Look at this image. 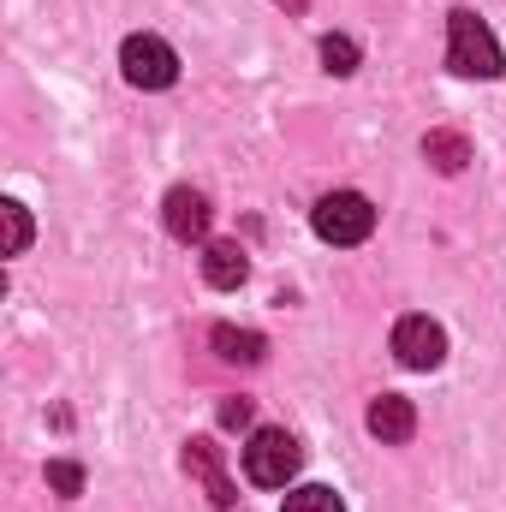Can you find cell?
Returning a JSON list of instances; mask_svg holds the SVG:
<instances>
[{
	"instance_id": "1",
	"label": "cell",
	"mask_w": 506,
	"mask_h": 512,
	"mask_svg": "<svg viewBox=\"0 0 506 512\" xmlns=\"http://www.w3.org/2000/svg\"><path fill=\"white\" fill-rule=\"evenodd\" d=\"M447 66L459 78H501V42L477 12H447Z\"/></svg>"
},
{
	"instance_id": "2",
	"label": "cell",
	"mask_w": 506,
	"mask_h": 512,
	"mask_svg": "<svg viewBox=\"0 0 506 512\" xmlns=\"http://www.w3.org/2000/svg\"><path fill=\"white\" fill-rule=\"evenodd\" d=\"M310 227H316L322 245H364L376 233V203L364 191H328L310 209Z\"/></svg>"
},
{
	"instance_id": "3",
	"label": "cell",
	"mask_w": 506,
	"mask_h": 512,
	"mask_svg": "<svg viewBox=\"0 0 506 512\" xmlns=\"http://www.w3.org/2000/svg\"><path fill=\"white\" fill-rule=\"evenodd\" d=\"M298 465H304V447L286 429H256L251 441H245V477H251L256 489H286L298 477Z\"/></svg>"
},
{
	"instance_id": "4",
	"label": "cell",
	"mask_w": 506,
	"mask_h": 512,
	"mask_svg": "<svg viewBox=\"0 0 506 512\" xmlns=\"http://www.w3.org/2000/svg\"><path fill=\"white\" fill-rule=\"evenodd\" d=\"M120 72H126V84H137V90H167L179 78V54L161 36H126Z\"/></svg>"
},
{
	"instance_id": "5",
	"label": "cell",
	"mask_w": 506,
	"mask_h": 512,
	"mask_svg": "<svg viewBox=\"0 0 506 512\" xmlns=\"http://www.w3.org/2000/svg\"><path fill=\"white\" fill-rule=\"evenodd\" d=\"M393 358L405 370H441L447 358V328L429 322V316H399L393 322Z\"/></svg>"
},
{
	"instance_id": "6",
	"label": "cell",
	"mask_w": 506,
	"mask_h": 512,
	"mask_svg": "<svg viewBox=\"0 0 506 512\" xmlns=\"http://www.w3.org/2000/svg\"><path fill=\"white\" fill-rule=\"evenodd\" d=\"M161 221H167V233L179 245H203L209 239V197L191 191V185H173L167 203H161Z\"/></svg>"
},
{
	"instance_id": "7",
	"label": "cell",
	"mask_w": 506,
	"mask_h": 512,
	"mask_svg": "<svg viewBox=\"0 0 506 512\" xmlns=\"http://www.w3.org/2000/svg\"><path fill=\"white\" fill-rule=\"evenodd\" d=\"M185 471L209 489V501H215V507H233V501H239V489H233V483H227V471H221V447H215V441H203V435H197V441L185 447Z\"/></svg>"
},
{
	"instance_id": "8",
	"label": "cell",
	"mask_w": 506,
	"mask_h": 512,
	"mask_svg": "<svg viewBox=\"0 0 506 512\" xmlns=\"http://www.w3.org/2000/svg\"><path fill=\"white\" fill-rule=\"evenodd\" d=\"M370 435H376L381 447H405V441L417 435V411H411V399L381 393L376 405H370Z\"/></svg>"
},
{
	"instance_id": "9",
	"label": "cell",
	"mask_w": 506,
	"mask_h": 512,
	"mask_svg": "<svg viewBox=\"0 0 506 512\" xmlns=\"http://www.w3.org/2000/svg\"><path fill=\"white\" fill-rule=\"evenodd\" d=\"M245 274H251V262H245V251H239L233 239H215V245L203 251V280H209V286L233 292V286H245Z\"/></svg>"
},
{
	"instance_id": "10",
	"label": "cell",
	"mask_w": 506,
	"mask_h": 512,
	"mask_svg": "<svg viewBox=\"0 0 506 512\" xmlns=\"http://www.w3.org/2000/svg\"><path fill=\"white\" fill-rule=\"evenodd\" d=\"M423 161H429L435 173H465L471 143H465L459 131H429V137H423Z\"/></svg>"
},
{
	"instance_id": "11",
	"label": "cell",
	"mask_w": 506,
	"mask_h": 512,
	"mask_svg": "<svg viewBox=\"0 0 506 512\" xmlns=\"http://www.w3.org/2000/svg\"><path fill=\"white\" fill-rule=\"evenodd\" d=\"M215 352H221L227 364H262L268 340H262L256 328H215Z\"/></svg>"
},
{
	"instance_id": "12",
	"label": "cell",
	"mask_w": 506,
	"mask_h": 512,
	"mask_svg": "<svg viewBox=\"0 0 506 512\" xmlns=\"http://www.w3.org/2000/svg\"><path fill=\"white\" fill-rule=\"evenodd\" d=\"M280 512H346V501L328 483H304V489H286V507Z\"/></svg>"
},
{
	"instance_id": "13",
	"label": "cell",
	"mask_w": 506,
	"mask_h": 512,
	"mask_svg": "<svg viewBox=\"0 0 506 512\" xmlns=\"http://www.w3.org/2000/svg\"><path fill=\"white\" fill-rule=\"evenodd\" d=\"M322 66H328L334 78H352V72H358V42H352V36H322Z\"/></svg>"
},
{
	"instance_id": "14",
	"label": "cell",
	"mask_w": 506,
	"mask_h": 512,
	"mask_svg": "<svg viewBox=\"0 0 506 512\" xmlns=\"http://www.w3.org/2000/svg\"><path fill=\"white\" fill-rule=\"evenodd\" d=\"M0 215H6V256H24L30 251V215H24V203H0Z\"/></svg>"
},
{
	"instance_id": "15",
	"label": "cell",
	"mask_w": 506,
	"mask_h": 512,
	"mask_svg": "<svg viewBox=\"0 0 506 512\" xmlns=\"http://www.w3.org/2000/svg\"><path fill=\"white\" fill-rule=\"evenodd\" d=\"M48 489H60V495L72 501V495H84V471H78L72 459H48Z\"/></svg>"
},
{
	"instance_id": "16",
	"label": "cell",
	"mask_w": 506,
	"mask_h": 512,
	"mask_svg": "<svg viewBox=\"0 0 506 512\" xmlns=\"http://www.w3.org/2000/svg\"><path fill=\"white\" fill-rule=\"evenodd\" d=\"M221 429H251V399H227L221 405Z\"/></svg>"
}]
</instances>
